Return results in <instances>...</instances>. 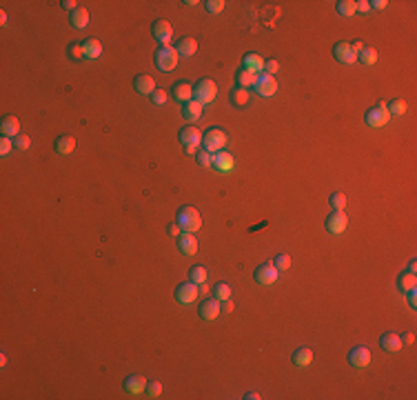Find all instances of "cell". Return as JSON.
Segmentation results:
<instances>
[{
    "instance_id": "6da1fadb",
    "label": "cell",
    "mask_w": 417,
    "mask_h": 400,
    "mask_svg": "<svg viewBox=\"0 0 417 400\" xmlns=\"http://www.w3.org/2000/svg\"><path fill=\"white\" fill-rule=\"evenodd\" d=\"M176 223L182 227V231L196 233L200 227H202V216H200V211L196 209V207L184 205V207H180V211L176 216Z\"/></svg>"
},
{
    "instance_id": "7a4b0ae2",
    "label": "cell",
    "mask_w": 417,
    "mask_h": 400,
    "mask_svg": "<svg viewBox=\"0 0 417 400\" xmlns=\"http://www.w3.org/2000/svg\"><path fill=\"white\" fill-rule=\"evenodd\" d=\"M193 98H196L202 107L209 105V103H213V100L218 98V85H215V80H211V78L200 80V83L193 87Z\"/></svg>"
},
{
    "instance_id": "3957f363",
    "label": "cell",
    "mask_w": 417,
    "mask_h": 400,
    "mask_svg": "<svg viewBox=\"0 0 417 400\" xmlns=\"http://www.w3.org/2000/svg\"><path fill=\"white\" fill-rule=\"evenodd\" d=\"M153 60H156L158 69L162 71H173L178 67V60H180V53L176 51V47L166 45V47H160V49L156 51V56H153Z\"/></svg>"
},
{
    "instance_id": "277c9868",
    "label": "cell",
    "mask_w": 417,
    "mask_h": 400,
    "mask_svg": "<svg viewBox=\"0 0 417 400\" xmlns=\"http://www.w3.org/2000/svg\"><path fill=\"white\" fill-rule=\"evenodd\" d=\"M202 145L209 153H218L226 147V133L220 129V127H211L206 129V133L202 136Z\"/></svg>"
},
{
    "instance_id": "5b68a950",
    "label": "cell",
    "mask_w": 417,
    "mask_h": 400,
    "mask_svg": "<svg viewBox=\"0 0 417 400\" xmlns=\"http://www.w3.org/2000/svg\"><path fill=\"white\" fill-rule=\"evenodd\" d=\"M180 140H182V145L186 147V153H196V149L202 145V133H200L198 127L189 125L180 131Z\"/></svg>"
},
{
    "instance_id": "8992f818",
    "label": "cell",
    "mask_w": 417,
    "mask_h": 400,
    "mask_svg": "<svg viewBox=\"0 0 417 400\" xmlns=\"http://www.w3.org/2000/svg\"><path fill=\"white\" fill-rule=\"evenodd\" d=\"M198 296H200V287H198L196 283H191V280H186V283L178 285V289H176V300H178V303H182V305L196 303Z\"/></svg>"
},
{
    "instance_id": "52a82bcc",
    "label": "cell",
    "mask_w": 417,
    "mask_h": 400,
    "mask_svg": "<svg viewBox=\"0 0 417 400\" xmlns=\"http://www.w3.org/2000/svg\"><path fill=\"white\" fill-rule=\"evenodd\" d=\"M255 91L264 98H271L275 91H278V78L275 76H268V73H260L258 80H255Z\"/></svg>"
},
{
    "instance_id": "ba28073f",
    "label": "cell",
    "mask_w": 417,
    "mask_h": 400,
    "mask_svg": "<svg viewBox=\"0 0 417 400\" xmlns=\"http://www.w3.org/2000/svg\"><path fill=\"white\" fill-rule=\"evenodd\" d=\"M280 276V269L275 267L273 263H266V265H260L255 269V283L258 285H273Z\"/></svg>"
},
{
    "instance_id": "9c48e42d",
    "label": "cell",
    "mask_w": 417,
    "mask_h": 400,
    "mask_svg": "<svg viewBox=\"0 0 417 400\" xmlns=\"http://www.w3.org/2000/svg\"><path fill=\"white\" fill-rule=\"evenodd\" d=\"M348 363H351L353 367H358V369H364V367L371 365V349L368 347H353L351 351H348Z\"/></svg>"
},
{
    "instance_id": "30bf717a",
    "label": "cell",
    "mask_w": 417,
    "mask_h": 400,
    "mask_svg": "<svg viewBox=\"0 0 417 400\" xmlns=\"http://www.w3.org/2000/svg\"><path fill=\"white\" fill-rule=\"evenodd\" d=\"M364 120L368 127H375V129H380V127L388 125V120H391V113H388V109H380V107H373V109H368L364 113Z\"/></svg>"
},
{
    "instance_id": "8fae6325",
    "label": "cell",
    "mask_w": 417,
    "mask_h": 400,
    "mask_svg": "<svg viewBox=\"0 0 417 400\" xmlns=\"http://www.w3.org/2000/svg\"><path fill=\"white\" fill-rule=\"evenodd\" d=\"M211 167L215 171H220V173H228V171H233V167H235V158L231 156L228 151H218V153H213V163Z\"/></svg>"
},
{
    "instance_id": "7c38bea8",
    "label": "cell",
    "mask_w": 417,
    "mask_h": 400,
    "mask_svg": "<svg viewBox=\"0 0 417 400\" xmlns=\"http://www.w3.org/2000/svg\"><path fill=\"white\" fill-rule=\"evenodd\" d=\"M346 225H348V218H346V213L344 211H331V216L326 218V223H324V227H326V231L328 233H342L346 229Z\"/></svg>"
},
{
    "instance_id": "4fadbf2b",
    "label": "cell",
    "mask_w": 417,
    "mask_h": 400,
    "mask_svg": "<svg viewBox=\"0 0 417 400\" xmlns=\"http://www.w3.org/2000/svg\"><path fill=\"white\" fill-rule=\"evenodd\" d=\"M151 33H153V38L158 40V43H162V47H166L171 43V38H173V29H171V25L166 23V20H156L151 27Z\"/></svg>"
},
{
    "instance_id": "5bb4252c",
    "label": "cell",
    "mask_w": 417,
    "mask_h": 400,
    "mask_svg": "<svg viewBox=\"0 0 417 400\" xmlns=\"http://www.w3.org/2000/svg\"><path fill=\"white\" fill-rule=\"evenodd\" d=\"M333 56L338 58L342 65H353L355 60H358V53L351 49V43H344V40L333 47Z\"/></svg>"
},
{
    "instance_id": "9a60e30c",
    "label": "cell",
    "mask_w": 417,
    "mask_h": 400,
    "mask_svg": "<svg viewBox=\"0 0 417 400\" xmlns=\"http://www.w3.org/2000/svg\"><path fill=\"white\" fill-rule=\"evenodd\" d=\"M178 249L182 256H193V253L198 251V238L189 231H182L178 236Z\"/></svg>"
},
{
    "instance_id": "2e32d148",
    "label": "cell",
    "mask_w": 417,
    "mask_h": 400,
    "mask_svg": "<svg viewBox=\"0 0 417 400\" xmlns=\"http://www.w3.org/2000/svg\"><path fill=\"white\" fill-rule=\"evenodd\" d=\"M222 307H220V300L218 298H206L202 305H200V318L202 320H215L220 316Z\"/></svg>"
},
{
    "instance_id": "e0dca14e",
    "label": "cell",
    "mask_w": 417,
    "mask_h": 400,
    "mask_svg": "<svg viewBox=\"0 0 417 400\" xmlns=\"http://www.w3.org/2000/svg\"><path fill=\"white\" fill-rule=\"evenodd\" d=\"M147 389V378L144 376H129L124 380V391L127 393H131V396H140Z\"/></svg>"
},
{
    "instance_id": "ac0fdd59",
    "label": "cell",
    "mask_w": 417,
    "mask_h": 400,
    "mask_svg": "<svg viewBox=\"0 0 417 400\" xmlns=\"http://www.w3.org/2000/svg\"><path fill=\"white\" fill-rule=\"evenodd\" d=\"M133 89H136L138 93H144V96H151V93L156 91V83H153L151 76L140 73V76L133 78Z\"/></svg>"
},
{
    "instance_id": "d6986e66",
    "label": "cell",
    "mask_w": 417,
    "mask_h": 400,
    "mask_svg": "<svg viewBox=\"0 0 417 400\" xmlns=\"http://www.w3.org/2000/svg\"><path fill=\"white\" fill-rule=\"evenodd\" d=\"M380 347L384 351H400L402 349V336L400 333H393V331H388V333H384V336L380 338Z\"/></svg>"
},
{
    "instance_id": "ffe728a7",
    "label": "cell",
    "mask_w": 417,
    "mask_h": 400,
    "mask_svg": "<svg viewBox=\"0 0 417 400\" xmlns=\"http://www.w3.org/2000/svg\"><path fill=\"white\" fill-rule=\"evenodd\" d=\"M0 131H3V136H7V138H16L20 133V120L16 116H5L3 123H0Z\"/></svg>"
},
{
    "instance_id": "44dd1931",
    "label": "cell",
    "mask_w": 417,
    "mask_h": 400,
    "mask_svg": "<svg viewBox=\"0 0 417 400\" xmlns=\"http://www.w3.org/2000/svg\"><path fill=\"white\" fill-rule=\"evenodd\" d=\"M82 51H85L87 60H96V58H100V53H102V45H100L98 38H87L82 43Z\"/></svg>"
},
{
    "instance_id": "7402d4cb",
    "label": "cell",
    "mask_w": 417,
    "mask_h": 400,
    "mask_svg": "<svg viewBox=\"0 0 417 400\" xmlns=\"http://www.w3.org/2000/svg\"><path fill=\"white\" fill-rule=\"evenodd\" d=\"M53 147H56V151L60 153V156H69V153H73V149H76V138L62 133V136L56 140V145Z\"/></svg>"
},
{
    "instance_id": "603a6c76",
    "label": "cell",
    "mask_w": 417,
    "mask_h": 400,
    "mask_svg": "<svg viewBox=\"0 0 417 400\" xmlns=\"http://www.w3.org/2000/svg\"><path fill=\"white\" fill-rule=\"evenodd\" d=\"M176 51L180 53V56H186V58H191L193 53L198 51V40L196 38H182V40H178V45H176Z\"/></svg>"
},
{
    "instance_id": "cb8c5ba5",
    "label": "cell",
    "mask_w": 417,
    "mask_h": 400,
    "mask_svg": "<svg viewBox=\"0 0 417 400\" xmlns=\"http://www.w3.org/2000/svg\"><path fill=\"white\" fill-rule=\"evenodd\" d=\"M264 63L266 60L260 56V53H246L244 56V69L253 71V73H262L264 71Z\"/></svg>"
},
{
    "instance_id": "d4e9b609",
    "label": "cell",
    "mask_w": 417,
    "mask_h": 400,
    "mask_svg": "<svg viewBox=\"0 0 417 400\" xmlns=\"http://www.w3.org/2000/svg\"><path fill=\"white\" fill-rule=\"evenodd\" d=\"M173 98L180 103H189V100H193V87L189 83H176L173 85Z\"/></svg>"
},
{
    "instance_id": "484cf974",
    "label": "cell",
    "mask_w": 417,
    "mask_h": 400,
    "mask_svg": "<svg viewBox=\"0 0 417 400\" xmlns=\"http://www.w3.org/2000/svg\"><path fill=\"white\" fill-rule=\"evenodd\" d=\"M398 287H400V291H402V293H408V291L417 289V276H415V273H411V271L400 273V278H398Z\"/></svg>"
},
{
    "instance_id": "4316f807",
    "label": "cell",
    "mask_w": 417,
    "mask_h": 400,
    "mask_svg": "<svg viewBox=\"0 0 417 400\" xmlns=\"http://www.w3.org/2000/svg\"><path fill=\"white\" fill-rule=\"evenodd\" d=\"M182 113H184V118L186 120H191V123H196V120L202 116V105L198 103L196 98L193 100H189V103H184V107H182Z\"/></svg>"
},
{
    "instance_id": "83f0119b",
    "label": "cell",
    "mask_w": 417,
    "mask_h": 400,
    "mask_svg": "<svg viewBox=\"0 0 417 400\" xmlns=\"http://www.w3.org/2000/svg\"><path fill=\"white\" fill-rule=\"evenodd\" d=\"M260 73H253V71H248V69H242L238 71V76H235V80H238V87H242V89H248V87H253L255 85V80H258Z\"/></svg>"
},
{
    "instance_id": "f1b7e54d",
    "label": "cell",
    "mask_w": 417,
    "mask_h": 400,
    "mask_svg": "<svg viewBox=\"0 0 417 400\" xmlns=\"http://www.w3.org/2000/svg\"><path fill=\"white\" fill-rule=\"evenodd\" d=\"M311 360H313V349H308V347H300V349L293 351V363L298 367L311 365Z\"/></svg>"
},
{
    "instance_id": "f546056e",
    "label": "cell",
    "mask_w": 417,
    "mask_h": 400,
    "mask_svg": "<svg viewBox=\"0 0 417 400\" xmlns=\"http://www.w3.org/2000/svg\"><path fill=\"white\" fill-rule=\"evenodd\" d=\"M71 25L76 27V29H85V27L89 25V11H87L85 7H78L76 11H71Z\"/></svg>"
},
{
    "instance_id": "4dcf8cb0",
    "label": "cell",
    "mask_w": 417,
    "mask_h": 400,
    "mask_svg": "<svg viewBox=\"0 0 417 400\" xmlns=\"http://www.w3.org/2000/svg\"><path fill=\"white\" fill-rule=\"evenodd\" d=\"M206 278H209V269H206V267H202V265L191 267V271H189V280H191V283L202 285V283H206Z\"/></svg>"
},
{
    "instance_id": "1f68e13d",
    "label": "cell",
    "mask_w": 417,
    "mask_h": 400,
    "mask_svg": "<svg viewBox=\"0 0 417 400\" xmlns=\"http://www.w3.org/2000/svg\"><path fill=\"white\" fill-rule=\"evenodd\" d=\"M248 98H251V93H248V89H242V87H235L231 91V103L235 107H244L248 103Z\"/></svg>"
},
{
    "instance_id": "d6a6232c",
    "label": "cell",
    "mask_w": 417,
    "mask_h": 400,
    "mask_svg": "<svg viewBox=\"0 0 417 400\" xmlns=\"http://www.w3.org/2000/svg\"><path fill=\"white\" fill-rule=\"evenodd\" d=\"M335 7H338L340 16H346V18H351L353 13H358V5H355V0H340Z\"/></svg>"
},
{
    "instance_id": "836d02e7",
    "label": "cell",
    "mask_w": 417,
    "mask_h": 400,
    "mask_svg": "<svg viewBox=\"0 0 417 400\" xmlns=\"http://www.w3.org/2000/svg\"><path fill=\"white\" fill-rule=\"evenodd\" d=\"M213 298H218L220 303H224V300L231 298V285L228 283H218L213 287Z\"/></svg>"
},
{
    "instance_id": "e575fe53",
    "label": "cell",
    "mask_w": 417,
    "mask_h": 400,
    "mask_svg": "<svg viewBox=\"0 0 417 400\" xmlns=\"http://www.w3.org/2000/svg\"><path fill=\"white\" fill-rule=\"evenodd\" d=\"M328 205H331V209L333 211H344V207H346V196L342 191H335L331 193V198H328Z\"/></svg>"
},
{
    "instance_id": "d590c367",
    "label": "cell",
    "mask_w": 417,
    "mask_h": 400,
    "mask_svg": "<svg viewBox=\"0 0 417 400\" xmlns=\"http://www.w3.org/2000/svg\"><path fill=\"white\" fill-rule=\"evenodd\" d=\"M358 60H362V63H364L366 67H368V65H375V63H378V51H375L373 47H364V49L358 53Z\"/></svg>"
},
{
    "instance_id": "8d00e7d4",
    "label": "cell",
    "mask_w": 417,
    "mask_h": 400,
    "mask_svg": "<svg viewBox=\"0 0 417 400\" xmlns=\"http://www.w3.org/2000/svg\"><path fill=\"white\" fill-rule=\"evenodd\" d=\"M406 109H408V105L402 98H395L393 103L388 105V113H391V116H393V113H395V116H402V113H406Z\"/></svg>"
},
{
    "instance_id": "74e56055",
    "label": "cell",
    "mask_w": 417,
    "mask_h": 400,
    "mask_svg": "<svg viewBox=\"0 0 417 400\" xmlns=\"http://www.w3.org/2000/svg\"><path fill=\"white\" fill-rule=\"evenodd\" d=\"M13 147H16V149H20V151L29 149V147H31V138L27 136V133H18V136L13 138Z\"/></svg>"
},
{
    "instance_id": "f35d334b",
    "label": "cell",
    "mask_w": 417,
    "mask_h": 400,
    "mask_svg": "<svg viewBox=\"0 0 417 400\" xmlns=\"http://www.w3.org/2000/svg\"><path fill=\"white\" fill-rule=\"evenodd\" d=\"M273 265L278 267L280 271H286L288 267H291V256H288V253H280V256L273 260Z\"/></svg>"
},
{
    "instance_id": "ab89813d",
    "label": "cell",
    "mask_w": 417,
    "mask_h": 400,
    "mask_svg": "<svg viewBox=\"0 0 417 400\" xmlns=\"http://www.w3.org/2000/svg\"><path fill=\"white\" fill-rule=\"evenodd\" d=\"M147 396H149V398H160V396H162V385H160V383H147Z\"/></svg>"
},
{
    "instance_id": "60d3db41",
    "label": "cell",
    "mask_w": 417,
    "mask_h": 400,
    "mask_svg": "<svg viewBox=\"0 0 417 400\" xmlns=\"http://www.w3.org/2000/svg\"><path fill=\"white\" fill-rule=\"evenodd\" d=\"M151 100H153V105H164L166 100H169V93H166L164 89H156L151 93Z\"/></svg>"
},
{
    "instance_id": "b9f144b4",
    "label": "cell",
    "mask_w": 417,
    "mask_h": 400,
    "mask_svg": "<svg viewBox=\"0 0 417 400\" xmlns=\"http://www.w3.org/2000/svg\"><path fill=\"white\" fill-rule=\"evenodd\" d=\"M69 56L73 58V60H82L85 58V51H82V45H78V43H73V45H69Z\"/></svg>"
},
{
    "instance_id": "7bdbcfd3",
    "label": "cell",
    "mask_w": 417,
    "mask_h": 400,
    "mask_svg": "<svg viewBox=\"0 0 417 400\" xmlns=\"http://www.w3.org/2000/svg\"><path fill=\"white\" fill-rule=\"evenodd\" d=\"M224 0H209V3H206V11L209 13H220L222 9H224Z\"/></svg>"
},
{
    "instance_id": "ee69618b",
    "label": "cell",
    "mask_w": 417,
    "mask_h": 400,
    "mask_svg": "<svg viewBox=\"0 0 417 400\" xmlns=\"http://www.w3.org/2000/svg\"><path fill=\"white\" fill-rule=\"evenodd\" d=\"M211 163H213V153H209L206 149H202L198 153V165L200 167H211Z\"/></svg>"
},
{
    "instance_id": "f6af8a7d",
    "label": "cell",
    "mask_w": 417,
    "mask_h": 400,
    "mask_svg": "<svg viewBox=\"0 0 417 400\" xmlns=\"http://www.w3.org/2000/svg\"><path fill=\"white\" fill-rule=\"evenodd\" d=\"M278 71H280V63H278V60H266V63H264V73H268V76H275Z\"/></svg>"
},
{
    "instance_id": "bcb514c9",
    "label": "cell",
    "mask_w": 417,
    "mask_h": 400,
    "mask_svg": "<svg viewBox=\"0 0 417 400\" xmlns=\"http://www.w3.org/2000/svg\"><path fill=\"white\" fill-rule=\"evenodd\" d=\"M13 149V138H7V136H3V140H0V153L3 156H7Z\"/></svg>"
},
{
    "instance_id": "7dc6e473",
    "label": "cell",
    "mask_w": 417,
    "mask_h": 400,
    "mask_svg": "<svg viewBox=\"0 0 417 400\" xmlns=\"http://www.w3.org/2000/svg\"><path fill=\"white\" fill-rule=\"evenodd\" d=\"M180 233H182V227H180L178 223H171V225H169V236H176V238H178Z\"/></svg>"
},
{
    "instance_id": "c3c4849f",
    "label": "cell",
    "mask_w": 417,
    "mask_h": 400,
    "mask_svg": "<svg viewBox=\"0 0 417 400\" xmlns=\"http://www.w3.org/2000/svg\"><path fill=\"white\" fill-rule=\"evenodd\" d=\"M408 305H411V309H417V289L408 291Z\"/></svg>"
},
{
    "instance_id": "681fc988",
    "label": "cell",
    "mask_w": 417,
    "mask_h": 400,
    "mask_svg": "<svg viewBox=\"0 0 417 400\" xmlns=\"http://www.w3.org/2000/svg\"><path fill=\"white\" fill-rule=\"evenodd\" d=\"M355 5H358V11H362V13H366L371 9V3H368V0H360V3H355Z\"/></svg>"
},
{
    "instance_id": "f907efd6",
    "label": "cell",
    "mask_w": 417,
    "mask_h": 400,
    "mask_svg": "<svg viewBox=\"0 0 417 400\" xmlns=\"http://www.w3.org/2000/svg\"><path fill=\"white\" fill-rule=\"evenodd\" d=\"M62 7H65V9H69V11H76L78 3H76V0H62Z\"/></svg>"
},
{
    "instance_id": "816d5d0a",
    "label": "cell",
    "mask_w": 417,
    "mask_h": 400,
    "mask_svg": "<svg viewBox=\"0 0 417 400\" xmlns=\"http://www.w3.org/2000/svg\"><path fill=\"white\" fill-rule=\"evenodd\" d=\"M415 343V333H404V338H402V345H413Z\"/></svg>"
},
{
    "instance_id": "f5cc1de1",
    "label": "cell",
    "mask_w": 417,
    "mask_h": 400,
    "mask_svg": "<svg viewBox=\"0 0 417 400\" xmlns=\"http://www.w3.org/2000/svg\"><path fill=\"white\" fill-rule=\"evenodd\" d=\"M351 49H353L355 53H360L362 49H364V43H362V40H353V43H351Z\"/></svg>"
},
{
    "instance_id": "db71d44e",
    "label": "cell",
    "mask_w": 417,
    "mask_h": 400,
    "mask_svg": "<svg viewBox=\"0 0 417 400\" xmlns=\"http://www.w3.org/2000/svg\"><path fill=\"white\" fill-rule=\"evenodd\" d=\"M386 0H373V3H371V7H375V9H386Z\"/></svg>"
},
{
    "instance_id": "11a10c76",
    "label": "cell",
    "mask_w": 417,
    "mask_h": 400,
    "mask_svg": "<svg viewBox=\"0 0 417 400\" xmlns=\"http://www.w3.org/2000/svg\"><path fill=\"white\" fill-rule=\"evenodd\" d=\"M233 307H235V305L231 303V298H228V300H224V307H222V309H224L226 313H231V311H233Z\"/></svg>"
},
{
    "instance_id": "9f6ffc18",
    "label": "cell",
    "mask_w": 417,
    "mask_h": 400,
    "mask_svg": "<svg viewBox=\"0 0 417 400\" xmlns=\"http://www.w3.org/2000/svg\"><path fill=\"white\" fill-rule=\"evenodd\" d=\"M244 398H246V400H258V398H262V396H260V393H258V391H248V393H246V396H244Z\"/></svg>"
},
{
    "instance_id": "6f0895ef",
    "label": "cell",
    "mask_w": 417,
    "mask_h": 400,
    "mask_svg": "<svg viewBox=\"0 0 417 400\" xmlns=\"http://www.w3.org/2000/svg\"><path fill=\"white\" fill-rule=\"evenodd\" d=\"M408 271H411V273L417 271V260H411V263H408Z\"/></svg>"
},
{
    "instance_id": "680465c9",
    "label": "cell",
    "mask_w": 417,
    "mask_h": 400,
    "mask_svg": "<svg viewBox=\"0 0 417 400\" xmlns=\"http://www.w3.org/2000/svg\"><path fill=\"white\" fill-rule=\"evenodd\" d=\"M0 20H3V25H7V13L5 11H0Z\"/></svg>"
}]
</instances>
